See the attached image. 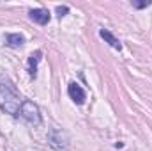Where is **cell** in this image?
<instances>
[{"label":"cell","mask_w":152,"mask_h":151,"mask_svg":"<svg viewBox=\"0 0 152 151\" xmlns=\"http://www.w3.org/2000/svg\"><path fill=\"white\" fill-rule=\"evenodd\" d=\"M67 13H69V7H67V5H64V7H62V5H58V7H57V14H58V18L66 16Z\"/></svg>","instance_id":"10"},{"label":"cell","mask_w":152,"mask_h":151,"mask_svg":"<svg viewBox=\"0 0 152 151\" xmlns=\"http://www.w3.org/2000/svg\"><path fill=\"white\" fill-rule=\"evenodd\" d=\"M20 114L25 121L32 123V124H41V112H39V107L30 101V100H23L21 101V109H20Z\"/></svg>","instance_id":"2"},{"label":"cell","mask_w":152,"mask_h":151,"mask_svg":"<svg viewBox=\"0 0 152 151\" xmlns=\"http://www.w3.org/2000/svg\"><path fill=\"white\" fill-rule=\"evenodd\" d=\"M0 109L5 114H11V115L20 114L21 101H20V96H18L16 89L11 84L0 82Z\"/></svg>","instance_id":"1"},{"label":"cell","mask_w":152,"mask_h":151,"mask_svg":"<svg viewBox=\"0 0 152 151\" xmlns=\"http://www.w3.org/2000/svg\"><path fill=\"white\" fill-rule=\"evenodd\" d=\"M28 16H30V20H32L34 23H39V25L50 23V18H51L48 9H32V11L28 13Z\"/></svg>","instance_id":"6"},{"label":"cell","mask_w":152,"mask_h":151,"mask_svg":"<svg viewBox=\"0 0 152 151\" xmlns=\"http://www.w3.org/2000/svg\"><path fill=\"white\" fill-rule=\"evenodd\" d=\"M5 41H7V46L18 48V46H21V44L25 43V38H23L21 34H7V36H5Z\"/></svg>","instance_id":"8"},{"label":"cell","mask_w":152,"mask_h":151,"mask_svg":"<svg viewBox=\"0 0 152 151\" xmlns=\"http://www.w3.org/2000/svg\"><path fill=\"white\" fill-rule=\"evenodd\" d=\"M41 59H42L41 50H36V52H32V53L28 55V61H27V70H28V75L32 76V78H36V75H37V64L41 62Z\"/></svg>","instance_id":"5"},{"label":"cell","mask_w":152,"mask_h":151,"mask_svg":"<svg viewBox=\"0 0 152 151\" xmlns=\"http://www.w3.org/2000/svg\"><path fill=\"white\" fill-rule=\"evenodd\" d=\"M99 36L104 39V41H106V43H108V44H110L112 48L118 50V52L122 50V44H120V41L115 38V36L112 34V32H110V30H106V29H99Z\"/></svg>","instance_id":"7"},{"label":"cell","mask_w":152,"mask_h":151,"mask_svg":"<svg viewBox=\"0 0 152 151\" xmlns=\"http://www.w3.org/2000/svg\"><path fill=\"white\" fill-rule=\"evenodd\" d=\"M48 142L53 150L57 151H62V150H67L69 148V137L64 130H51L48 133Z\"/></svg>","instance_id":"3"},{"label":"cell","mask_w":152,"mask_h":151,"mask_svg":"<svg viewBox=\"0 0 152 151\" xmlns=\"http://www.w3.org/2000/svg\"><path fill=\"white\" fill-rule=\"evenodd\" d=\"M151 4H152L151 0H143V2H136V0H133V2H131V5H133L134 9H143V7H149Z\"/></svg>","instance_id":"9"},{"label":"cell","mask_w":152,"mask_h":151,"mask_svg":"<svg viewBox=\"0 0 152 151\" xmlns=\"http://www.w3.org/2000/svg\"><path fill=\"white\" fill-rule=\"evenodd\" d=\"M67 94H69V98L75 101L76 105H83L85 100H87V93H85L83 87L78 85L76 82H71V84L67 85Z\"/></svg>","instance_id":"4"}]
</instances>
